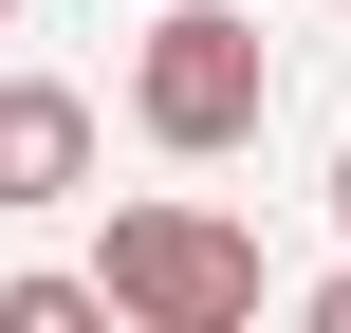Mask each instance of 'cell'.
<instances>
[{
  "mask_svg": "<svg viewBox=\"0 0 351 333\" xmlns=\"http://www.w3.org/2000/svg\"><path fill=\"white\" fill-rule=\"evenodd\" d=\"M130 130H148L167 167L259 148V130H278V37H259V0H167V19H130Z\"/></svg>",
  "mask_w": 351,
  "mask_h": 333,
  "instance_id": "6da1fadb",
  "label": "cell"
},
{
  "mask_svg": "<svg viewBox=\"0 0 351 333\" xmlns=\"http://www.w3.org/2000/svg\"><path fill=\"white\" fill-rule=\"evenodd\" d=\"M93 297H111V333H259V222L148 185V204H111Z\"/></svg>",
  "mask_w": 351,
  "mask_h": 333,
  "instance_id": "7a4b0ae2",
  "label": "cell"
},
{
  "mask_svg": "<svg viewBox=\"0 0 351 333\" xmlns=\"http://www.w3.org/2000/svg\"><path fill=\"white\" fill-rule=\"evenodd\" d=\"M93 204V93L74 74H0V222Z\"/></svg>",
  "mask_w": 351,
  "mask_h": 333,
  "instance_id": "3957f363",
  "label": "cell"
},
{
  "mask_svg": "<svg viewBox=\"0 0 351 333\" xmlns=\"http://www.w3.org/2000/svg\"><path fill=\"white\" fill-rule=\"evenodd\" d=\"M0 333H111V297H93V278H56V260H37V278H0Z\"/></svg>",
  "mask_w": 351,
  "mask_h": 333,
  "instance_id": "277c9868",
  "label": "cell"
},
{
  "mask_svg": "<svg viewBox=\"0 0 351 333\" xmlns=\"http://www.w3.org/2000/svg\"><path fill=\"white\" fill-rule=\"evenodd\" d=\"M296 315H315V333H351V260H333V278H315V297H296Z\"/></svg>",
  "mask_w": 351,
  "mask_h": 333,
  "instance_id": "5b68a950",
  "label": "cell"
},
{
  "mask_svg": "<svg viewBox=\"0 0 351 333\" xmlns=\"http://www.w3.org/2000/svg\"><path fill=\"white\" fill-rule=\"evenodd\" d=\"M333 222H351V148H333Z\"/></svg>",
  "mask_w": 351,
  "mask_h": 333,
  "instance_id": "8992f818",
  "label": "cell"
},
{
  "mask_svg": "<svg viewBox=\"0 0 351 333\" xmlns=\"http://www.w3.org/2000/svg\"><path fill=\"white\" fill-rule=\"evenodd\" d=\"M0 37H19V0H0Z\"/></svg>",
  "mask_w": 351,
  "mask_h": 333,
  "instance_id": "52a82bcc",
  "label": "cell"
},
{
  "mask_svg": "<svg viewBox=\"0 0 351 333\" xmlns=\"http://www.w3.org/2000/svg\"><path fill=\"white\" fill-rule=\"evenodd\" d=\"M259 19H278V0H259Z\"/></svg>",
  "mask_w": 351,
  "mask_h": 333,
  "instance_id": "ba28073f",
  "label": "cell"
}]
</instances>
